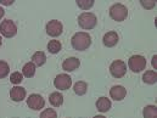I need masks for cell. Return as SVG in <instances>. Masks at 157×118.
<instances>
[{"label":"cell","mask_w":157,"mask_h":118,"mask_svg":"<svg viewBox=\"0 0 157 118\" xmlns=\"http://www.w3.org/2000/svg\"><path fill=\"white\" fill-rule=\"evenodd\" d=\"M71 43H72V46H73L75 50H77V51H84V50H86L90 46V44H91V37L88 33H85V32H78V33H76L72 37Z\"/></svg>","instance_id":"cell-1"},{"label":"cell","mask_w":157,"mask_h":118,"mask_svg":"<svg viewBox=\"0 0 157 118\" xmlns=\"http://www.w3.org/2000/svg\"><path fill=\"white\" fill-rule=\"evenodd\" d=\"M96 23V16L91 12H83L78 16V25L83 29H93Z\"/></svg>","instance_id":"cell-2"},{"label":"cell","mask_w":157,"mask_h":118,"mask_svg":"<svg viewBox=\"0 0 157 118\" xmlns=\"http://www.w3.org/2000/svg\"><path fill=\"white\" fill-rule=\"evenodd\" d=\"M129 70L134 73H139L146 68V59L141 55H133L128 61Z\"/></svg>","instance_id":"cell-3"},{"label":"cell","mask_w":157,"mask_h":118,"mask_svg":"<svg viewBox=\"0 0 157 118\" xmlns=\"http://www.w3.org/2000/svg\"><path fill=\"white\" fill-rule=\"evenodd\" d=\"M110 16L112 20L117 22H122L128 16V9L123 4H115L110 7Z\"/></svg>","instance_id":"cell-4"},{"label":"cell","mask_w":157,"mask_h":118,"mask_svg":"<svg viewBox=\"0 0 157 118\" xmlns=\"http://www.w3.org/2000/svg\"><path fill=\"white\" fill-rule=\"evenodd\" d=\"M0 33L5 38H12L17 33V27L13 21L11 20H5L0 23Z\"/></svg>","instance_id":"cell-5"},{"label":"cell","mask_w":157,"mask_h":118,"mask_svg":"<svg viewBox=\"0 0 157 118\" xmlns=\"http://www.w3.org/2000/svg\"><path fill=\"white\" fill-rule=\"evenodd\" d=\"M110 72L115 78H122L127 73V65L121 60H116V61H113L111 63Z\"/></svg>","instance_id":"cell-6"},{"label":"cell","mask_w":157,"mask_h":118,"mask_svg":"<svg viewBox=\"0 0 157 118\" xmlns=\"http://www.w3.org/2000/svg\"><path fill=\"white\" fill-rule=\"evenodd\" d=\"M54 85L59 90H67L72 85V78L68 74H65V73L59 74L56 78L54 79Z\"/></svg>","instance_id":"cell-7"},{"label":"cell","mask_w":157,"mask_h":118,"mask_svg":"<svg viewBox=\"0 0 157 118\" xmlns=\"http://www.w3.org/2000/svg\"><path fill=\"white\" fill-rule=\"evenodd\" d=\"M63 31V26L57 20H51L46 23V33L50 37H59Z\"/></svg>","instance_id":"cell-8"},{"label":"cell","mask_w":157,"mask_h":118,"mask_svg":"<svg viewBox=\"0 0 157 118\" xmlns=\"http://www.w3.org/2000/svg\"><path fill=\"white\" fill-rule=\"evenodd\" d=\"M27 105L29 108L34 111H39L45 106V100L43 99V96H40L38 94H32L27 99Z\"/></svg>","instance_id":"cell-9"},{"label":"cell","mask_w":157,"mask_h":118,"mask_svg":"<svg viewBox=\"0 0 157 118\" xmlns=\"http://www.w3.org/2000/svg\"><path fill=\"white\" fill-rule=\"evenodd\" d=\"M26 95H27L26 89L22 88V86H13L10 90V97L15 102H21L22 100H25L26 99Z\"/></svg>","instance_id":"cell-10"},{"label":"cell","mask_w":157,"mask_h":118,"mask_svg":"<svg viewBox=\"0 0 157 118\" xmlns=\"http://www.w3.org/2000/svg\"><path fill=\"white\" fill-rule=\"evenodd\" d=\"M110 95L113 100L116 101H121L127 96V89L122 85H113L110 90Z\"/></svg>","instance_id":"cell-11"},{"label":"cell","mask_w":157,"mask_h":118,"mask_svg":"<svg viewBox=\"0 0 157 118\" xmlns=\"http://www.w3.org/2000/svg\"><path fill=\"white\" fill-rule=\"evenodd\" d=\"M79 66H80V61L77 57H68L62 63V68L66 72H73V71H76L78 68Z\"/></svg>","instance_id":"cell-12"},{"label":"cell","mask_w":157,"mask_h":118,"mask_svg":"<svg viewBox=\"0 0 157 118\" xmlns=\"http://www.w3.org/2000/svg\"><path fill=\"white\" fill-rule=\"evenodd\" d=\"M102 43H104V45L107 46V48L115 46L118 43V34L116 32H113V31L107 32V33L104 36V38H102Z\"/></svg>","instance_id":"cell-13"},{"label":"cell","mask_w":157,"mask_h":118,"mask_svg":"<svg viewBox=\"0 0 157 118\" xmlns=\"http://www.w3.org/2000/svg\"><path fill=\"white\" fill-rule=\"evenodd\" d=\"M96 108L100 112H102V113L110 111V108H111V101H110V99H107L105 96L98 99V101H96Z\"/></svg>","instance_id":"cell-14"},{"label":"cell","mask_w":157,"mask_h":118,"mask_svg":"<svg viewBox=\"0 0 157 118\" xmlns=\"http://www.w3.org/2000/svg\"><path fill=\"white\" fill-rule=\"evenodd\" d=\"M49 101H50V104L54 107H60L63 104V95L61 93H59V91L51 93L50 94V97H49Z\"/></svg>","instance_id":"cell-15"},{"label":"cell","mask_w":157,"mask_h":118,"mask_svg":"<svg viewBox=\"0 0 157 118\" xmlns=\"http://www.w3.org/2000/svg\"><path fill=\"white\" fill-rule=\"evenodd\" d=\"M22 74L27 78H32L36 74V65L33 62H27L22 68Z\"/></svg>","instance_id":"cell-16"},{"label":"cell","mask_w":157,"mask_h":118,"mask_svg":"<svg viewBox=\"0 0 157 118\" xmlns=\"http://www.w3.org/2000/svg\"><path fill=\"white\" fill-rule=\"evenodd\" d=\"M32 62L36 65V66H43L45 62H46V56L43 51H37L33 54L32 56Z\"/></svg>","instance_id":"cell-17"},{"label":"cell","mask_w":157,"mask_h":118,"mask_svg":"<svg viewBox=\"0 0 157 118\" xmlns=\"http://www.w3.org/2000/svg\"><path fill=\"white\" fill-rule=\"evenodd\" d=\"M143 116L144 118H157V108L154 105L145 106L143 110Z\"/></svg>","instance_id":"cell-18"},{"label":"cell","mask_w":157,"mask_h":118,"mask_svg":"<svg viewBox=\"0 0 157 118\" xmlns=\"http://www.w3.org/2000/svg\"><path fill=\"white\" fill-rule=\"evenodd\" d=\"M61 49H62V45H61V43L59 40L54 39V40H50L48 43V50L51 54H57V52L61 51Z\"/></svg>","instance_id":"cell-19"},{"label":"cell","mask_w":157,"mask_h":118,"mask_svg":"<svg viewBox=\"0 0 157 118\" xmlns=\"http://www.w3.org/2000/svg\"><path fill=\"white\" fill-rule=\"evenodd\" d=\"M143 80L146 84H155L157 82V73L155 71H146L143 74Z\"/></svg>","instance_id":"cell-20"},{"label":"cell","mask_w":157,"mask_h":118,"mask_svg":"<svg viewBox=\"0 0 157 118\" xmlns=\"http://www.w3.org/2000/svg\"><path fill=\"white\" fill-rule=\"evenodd\" d=\"M73 90H75V93L79 95V96H82V95H84L85 93H86V90H88V85H86V83L85 82H77L75 85H73Z\"/></svg>","instance_id":"cell-21"},{"label":"cell","mask_w":157,"mask_h":118,"mask_svg":"<svg viewBox=\"0 0 157 118\" xmlns=\"http://www.w3.org/2000/svg\"><path fill=\"white\" fill-rule=\"evenodd\" d=\"M10 72V67L7 65V62L5 61H0V79L5 78Z\"/></svg>","instance_id":"cell-22"},{"label":"cell","mask_w":157,"mask_h":118,"mask_svg":"<svg viewBox=\"0 0 157 118\" xmlns=\"http://www.w3.org/2000/svg\"><path fill=\"white\" fill-rule=\"evenodd\" d=\"M78 7H80L82 10H88L90 7H93L94 5V0H78L77 1Z\"/></svg>","instance_id":"cell-23"},{"label":"cell","mask_w":157,"mask_h":118,"mask_svg":"<svg viewBox=\"0 0 157 118\" xmlns=\"http://www.w3.org/2000/svg\"><path fill=\"white\" fill-rule=\"evenodd\" d=\"M39 118H57V113L52 108H46L40 113Z\"/></svg>","instance_id":"cell-24"},{"label":"cell","mask_w":157,"mask_h":118,"mask_svg":"<svg viewBox=\"0 0 157 118\" xmlns=\"http://www.w3.org/2000/svg\"><path fill=\"white\" fill-rule=\"evenodd\" d=\"M22 80H23V74L20 73V72H13V73L10 76V82H11L12 84H20Z\"/></svg>","instance_id":"cell-25"},{"label":"cell","mask_w":157,"mask_h":118,"mask_svg":"<svg viewBox=\"0 0 157 118\" xmlns=\"http://www.w3.org/2000/svg\"><path fill=\"white\" fill-rule=\"evenodd\" d=\"M140 2H141V5H143L145 9H152V7L156 5V1H154V0H150V1H145V0H141Z\"/></svg>","instance_id":"cell-26"},{"label":"cell","mask_w":157,"mask_h":118,"mask_svg":"<svg viewBox=\"0 0 157 118\" xmlns=\"http://www.w3.org/2000/svg\"><path fill=\"white\" fill-rule=\"evenodd\" d=\"M0 4L1 5H12L13 0H0Z\"/></svg>","instance_id":"cell-27"},{"label":"cell","mask_w":157,"mask_h":118,"mask_svg":"<svg viewBox=\"0 0 157 118\" xmlns=\"http://www.w3.org/2000/svg\"><path fill=\"white\" fill-rule=\"evenodd\" d=\"M152 67L157 70V55H154V57H152Z\"/></svg>","instance_id":"cell-28"},{"label":"cell","mask_w":157,"mask_h":118,"mask_svg":"<svg viewBox=\"0 0 157 118\" xmlns=\"http://www.w3.org/2000/svg\"><path fill=\"white\" fill-rule=\"evenodd\" d=\"M4 15H5V11H4V9H2V7H0V20L4 17Z\"/></svg>","instance_id":"cell-29"},{"label":"cell","mask_w":157,"mask_h":118,"mask_svg":"<svg viewBox=\"0 0 157 118\" xmlns=\"http://www.w3.org/2000/svg\"><path fill=\"white\" fill-rule=\"evenodd\" d=\"M94 118H106V117H104V116H95Z\"/></svg>","instance_id":"cell-30"},{"label":"cell","mask_w":157,"mask_h":118,"mask_svg":"<svg viewBox=\"0 0 157 118\" xmlns=\"http://www.w3.org/2000/svg\"><path fill=\"white\" fill-rule=\"evenodd\" d=\"M1 40L2 39H1V37H0V45H1Z\"/></svg>","instance_id":"cell-31"}]
</instances>
